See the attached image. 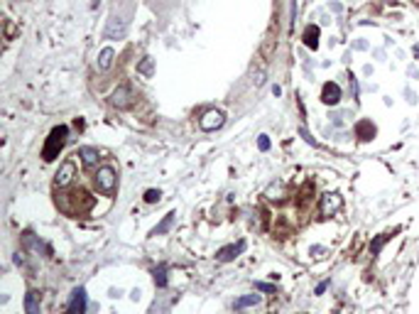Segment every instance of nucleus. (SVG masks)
<instances>
[{
	"instance_id": "f257e3e1",
	"label": "nucleus",
	"mask_w": 419,
	"mask_h": 314,
	"mask_svg": "<svg viewBox=\"0 0 419 314\" xmlns=\"http://www.w3.org/2000/svg\"><path fill=\"white\" fill-rule=\"evenodd\" d=\"M57 204H59V209H64L66 214H74V216H76V214L89 211L91 206H93V199H91L84 189H71L69 194L57 197Z\"/></svg>"
},
{
	"instance_id": "f03ea898",
	"label": "nucleus",
	"mask_w": 419,
	"mask_h": 314,
	"mask_svg": "<svg viewBox=\"0 0 419 314\" xmlns=\"http://www.w3.org/2000/svg\"><path fill=\"white\" fill-rule=\"evenodd\" d=\"M66 135H69V128H66V125H57V128L49 133V138H47V143H44V150H42L44 162H52L54 157H59L61 147L66 145Z\"/></svg>"
},
{
	"instance_id": "7ed1b4c3",
	"label": "nucleus",
	"mask_w": 419,
	"mask_h": 314,
	"mask_svg": "<svg viewBox=\"0 0 419 314\" xmlns=\"http://www.w3.org/2000/svg\"><path fill=\"white\" fill-rule=\"evenodd\" d=\"M93 184H96L98 192L113 194V192H116V184H118V174H116L113 167H101V170L96 172V177H93Z\"/></svg>"
},
{
	"instance_id": "20e7f679",
	"label": "nucleus",
	"mask_w": 419,
	"mask_h": 314,
	"mask_svg": "<svg viewBox=\"0 0 419 314\" xmlns=\"http://www.w3.org/2000/svg\"><path fill=\"white\" fill-rule=\"evenodd\" d=\"M74 177H76V165H74V160H66L59 167V172L54 174V187H57V189L69 187V184L74 182Z\"/></svg>"
},
{
	"instance_id": "39448f33",
	"label": "nucleus",
	"mask_w": 419,
	"mask_h": 314,
	"mask_svg": "<svg viewBox=\"0 0 419 314\" xmlns=\"http://www.w3.org/2000/svg\"><path fill=\"white\" fill-rule=\"evenodd\" d=\"M341 204H343V201H341V197H338L336 192H326V194L321 197L319 211H321V216H324V219H331V216L341 209Z\"/></svg>"
},
{
	"instance_id": "423d86ee",
	"label": "nucleus",
	"mask_w": 419,
	"mask_h": 314,
	"mask_svg": "<svg viewBox=\"0 0 419 314\" xmlns=\"http://www.w3.org/2000/svg\"><path fill=\"white\" fill-rule=\"evenodd\" d=\"M66 314H86V290L84 287H76L71 292V302H69Z\"/></svg>"
},
{
	"instance_id": "0eeeda50",
	"label": "nucleus",
	"mask_w": 419,
	"mask_h": 314,
	"mask_svg": "<svg viewBox=\"0 0 419 314\" xmlns=\"http://www.w3.org/2000/svg\"><path fill=\"white\" fill-rule=\"evenodd\" d=\"M321 101L326 103V106H338L341 103V86L329 81V84H324V91H321Z\"/></svg>"
},
{
	"instance_id": "6e6552de",
	"label": "nucleus",
	"mask_w": 419,
	"mask_h": 314,
	"mask_svg": "<svg viewBox=\"0 0 419 314\" xmlns=\"http://www.w3.org/2000/svg\"><path fill=\"white\" fill-rule=\"evenodd\" d=\"M199 125H201V130H216V128H221L223 125V113L221 111H206L204 118L199 120Z\"/></svg>"
},
{
	"instance_id": "1a4fd4ad",
	"label": "nucleus",
	"mask_w": 419,
	"mask_h": 314,
	"mask_svg": "<svg viewBox=\"0 0 419 314\" xmlns=\"http://www.w3.org/2000/svg\"><path fill=\"white\" fill-rule=\"evenodd\" d=\"M243 251H245V241H238L236 246H226V248H221V251L216 253V258H218L221 263H231V260H236Z\"/></svg>"
},
{
	"instance_id": "9d476101",
	"label": "nucleus",
	"mask_w": 419,
	"mask_h": 314,
	"mask_svg": "<svg viewBox=\"0 0 419 314\" xmlns=\"http://www.w3.org/2000/svg\"><path fill=\"white\" fill-rule=\"evenodd\" d=\"M130 101H133V91L128 88V86H120L113 91V96H111V103L116 106V108H128L130 106Z\"/></svg>"
},
{
	"instance_id": "9b49d317",
	"label": "nucleus",
	"mask_w": 419,
	"mask_h": 314,
	"mask_svg": "<svg viewBox=\"0 0 419 314\" xmlns=\"http://www.w3.org/2000/svg\"><path fill=\"white\" fill-rule=\"evenodd\" d=\"M106 37L108 39H120V37H125V22L120 20V17H111L108 20V27H106Z\"/></svg>"
},
{
	"instance_id": "f8f14e48",
	"label": "nucleus",
	"mask_w": 419,
	"mask_h": 314,
	"mask_svg": "<svg viewBox=\"0 0 419 314\" xmlns=\"http://www.w3.org/2000/svg\"><path fill=\"white\" fill-rule=\"evenodd\" d=\"M79 157H81V162H84L86 167H96L98 160H101L98 150H93V147H81V150H79Z\"/></svg>"
},
{
	"instance_id": "ddd939ff",
	"label": "nucleus",
	"mask_w": 419,
	"mask_h": 314,
	"mask_svg": "<svg viewBox=\"0 0 419 314\" xmlns=\"http://www.w3.org/2000/svg\"><path fill=\"white\" fill-rule=\"evenodd\" d=\"M356 135H358L360 140H373L375 138V125L370 120H360L358 125H356Z\"/></svg>"
},
{
	"instance_id": "4468645a",
	"label": "nucleus",
	"mask_w": 419,
	"mask_h": 314,
	"mask_svg": "<svg viewBox=\"0 0 419 314\" xmlns=\"http://www.w3.org/2000/svg\"><path fill=\"white\" fill-rule=\"evenodd\" d=\"M22 243H25V248H30L32 253H42V251H44V253H49V248H47V246H42V243L34 238V233H30V231H27V233H22Z\"/></svg>"
},
{
	"instance_id": "2eb2a0df",
	"label": "nucleus",
	"mask_w": 419,
	"mask_h": 314,
	"mask_svg": "<svg viewBox=\"0 0 419 314\" xmlns=\"http://www.w3.org/2000/svg\"><path fill=\"white\" fill-rule=\"evenodd\" d=\"M275 49H277V37H268V39L263 42V47H260V61H263V64L270 61V57L275 54Z\"/></svg>"
},
{
	"instance_id": "dca6fc26",
	"label": "nucleus",
	"mask_w": 419,
	"mask_h": 314,
	"mask_svg": "<svg viewBox=\"0 0 419 314\" xmlns=\"http://www.w3.org/2000/svg\"><path fill=\"white\" fill-rule=\"evenodd\" d=\"M304 44H306L309 49H316V47H319V27H316V25H309V27L304 29Z\"/></svg>"
},
{
	"instance_id": "f3484780",
	"label": "nucleus",
	"mask_w": 419,
	"mask_h": 314,
	"mask_svg": "<svg viewBox=\"0 0 419 314\" xmlns=\"http://www.w3.org/2000/svg\"><path fill=\"white\" fill-rule=\"evenodd\" d=\"M25 312L39 314V295H37V292H27V295H25Z\"/></svg>"
},
{
	"instance_id": "a211bd4d",
	"label": "nucleus",
	"mask_w": 419,
	"mask_h": 314,
	"mask_svg": "<svg viewBox=\"0 0 419 314\" xmlns=\"http://www.w3.org/2000/svg\"><path fill=\"white\" fill-rule=\"evenodd\" d=\"M113 57H116V52L111 49V47H106L101 54H98V69H111V64H113Z\"/></svg>"
},
{
	"instance_id": "6ab92c4d",
	"label": "nucleus",
	"mask_w": 419,
	"mask_h": 314,
	"mask_svg": "<svg viewBox=\"0 0 419 314\" xmlns=\"http://www.w3.org/2000/svg\"><path fill=\"white\" fill-rule=\"evenodd\" d=\"M138 74H142L145 79H150L152 74H154V59L152 57H145L140 64H138Z\"/></svg>"
},
{
	"instance_id": "aec40b11",
	"label": "nucleus",
	"mask_w": 419,
	"mask_h": 314,
	"mask_svg": "<svg viewBox=\"0 0 419 314\" xmlns=\"http://www.w3.org/2000/svg\"><path fill=\"white\" fill-rule=\"evenodd\" d=\"M260 295H245V297H240L236 300V310H245V307H253V305H260Z\"/></svg>"
},
{
	"instance_id": "412c9836",
	"label": "nucleus",
	"mask_w": 419,
	"mask_h": 314,
	"mask_svg": "<svg viewBox=\"0 0 419 314\" xmlns=\"http://www.w3.org/2000/svg\"><path fill=\"white\" fill-rule=\"evenodd\" d=\"M390 238H392V233H380V236H378V238L370 243V253H373V256H378V253L383 251V246L388 243Z\"/></svg>"
},
{
	"instance_id": "4be33fe9",
	"label": "nucleus",
	"mask_w": 419,
	"mask_h": 314,
	"mask_svg": "<svg viewBox=\"0 0 419 314\" xmlns=\"http://www.w3.org/2000/svg\"><path fill=\"white\" fill-rule=\"evenodd\" d=\"M172 221H174V214H167V216L162 219V224H157V226H154L152 236H162V233H167V231L172 229Z\"/></svg>"
},
{
	"instance_id": "5701e85b",
	"label": "nucleus",
	"mask_w": 419,
	"mask_h": 314,
	"mask_svg": "<svg viewBox=\"0 0 419 314\" xmlns=\"http://www.w3.org/2000/svg\"><path fill=\"white\" fill-rule=\"evenodd\" d=\"M154 285H157V287H167V265L154 268Z\"/></svg>"
},
{
	"instance_id": "b1692460",
	"label": "nucleus",
	"mask_w": 419,
	"mask_h": 314,
	"mask_svg": "<svg viewBox=\"0 0 419 314\" xmlns=\"http://www.w3.org/2000/svg\"><path fill=\"white\" fill-rule=\"evenodd\" d=\"M12 37H15V22H12V20H5V39L10 42Z\"/></svg>"
},
{
	"instance_id": "393cba45",
	"label": "nucleus",
	"mask_w": 419,
	"mask_h": 314,
	"mask_svg": "<svg viewBox=\"0 0 419 314\" xmlns=\"http://www.w3.org/2000/svg\"><path fill=\"white\" fill-rule=\"evenodd\" d=\"M159 197H162V194H159L157 189H147V192H145V201H147V204H154V201H159Z\"/></svg>"
},
{
	"instance_id": "a878e982",
	"label": "nucleus",
	"mask_w": 419,
	"mask_h": 314,
	"mask_svg": "<svg viewBox=\"0 0 419 314\" xmlns=\"http://www.w3.org/2000/svg\"><path fill=\"white\" fill-rule=\"evenodd\" d=\"M258 147H260V150H270V140H268V135H260V140H258Z\"/></svg>"
},
{
	"instance_id": "bb28decb",
	"label": "nucleus",
	"mask_w": 419,
	"mask_h": 314,
	"mask_svg": "<svg viewBox=\"0 0 419 314\" xmlns=\"http://www.w3.org/2000/svg\"><path fill=\"white\" fill-rule=\"evenodd\" d=\"M258 290H260V292H275V285H268V283H258Z\"/></svg>"
},
{
	"instance_id": "cd10ccee",
	"label": "nucleus",
	"mask_w": 419,
	"mask_h": 314,
	"mask_svg": "<svg viewBox=\"0 0 419 314\" xmlns=\"http://www.w3.org/2000/svg\"><path fill=\"white\" fill-rule=\"evenodd\" d=\"M311 256H314V258H321V256H324V248H319V246H316V248H311Z\"/></svg>"
},
{
	"instance_id": "c85d7f7f",
	"label": "nucleus",
	"mask_w": 419,
	"mask_h": 314,
	"mask_svg": "<svg viewBox=\"0 0 419 314\" xmlns=\"http://www.w3.org/2000/svg\"><path fill=\"white\" fill-rule=\"evenodd\" d=\"M326 287H329V283H321V285L316 287V295H321V292H324V290H326Z\"/></svg>"
}]
</instances>
